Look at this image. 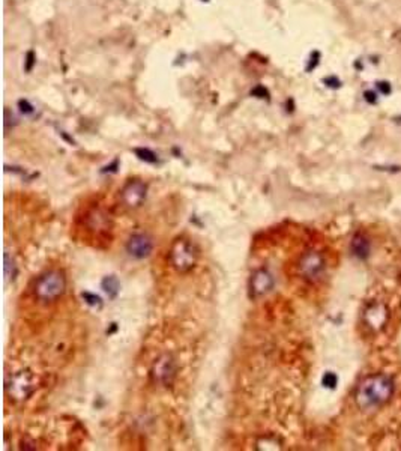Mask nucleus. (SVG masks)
Masks as SVG:
<instances>
[{"label":"nucleus","mask_w":401,"mask_h":451,"mask_svg":"<svg viewBox=\"0 0 401 451\" xmlns=\"http://www.w3.org/2000/svg\"><path fill=\"white\" fill-rule=\"evenodd\" d=\"M18 107H20V110H21L24 114H32V113L35 111V110H33L35 107H33L27 99H20V101H18Z\"/></svg>","instance_id":"obj_17"},{"label":"nucleus","mask_w":401,"mask_h":451,"mask_svg":"<svg viewBox=\"0 0 401 451\" xmlns=\"http://www.w3.org/2000/svg\"><path fill=\"white\" fill-rule=\"evenodd\" d=\"M148 194V185L139 179L129 180L120 191L122 202L128 208H139L145 200Z\"/></svg>","instance_id":"obj_7"},{"label":"nucleus","mask_w":401,"mask_h":451,"mask_svg":"<svg viewBox=\"0 0 401 451\" xmlns=\"http://www.w3.org/2000/svg\"><path fill=\"white\" fill-rule=\"evenodd\" d=\"M352 253L353 256L359 257V259H367L370 254V242L367 238H364L362 235H356L350 244Z\"/></svg>","instance_id":"obj_11"},{"label":"nucleus","mask_w":401,"mask_h":451,"mask_svg":"<svg viewBox=\"0 0 401 451\" xmlns=\"http://www.w3.org/2000/svg\"><path fill=\"white\" fill-rule=\"evenodd\" d=\"M377 89L383 93V95H389L391 93V85L388 82H379L377 83Z\"/></svg>","instance_id":"obj_22"},{"label":"nucleus","mask_w":401,"mask_h":451,"mask_svg":"<svg viewBox=\"0 0 401 451\" xmlns=\"http://www.w3.org/2000/svg\"><path fill=\"white\" fill-rule=\"evenodd\" d=\"M319 59H320V54H319L317 51H314L313 56H311V59H310V63H308V67H307V71H311V70H314V68L319 65Z\"/></svg>","instance_id":"obj_21"},{"label":"nucleus","mask_w":401,"mask_h":451,"mask_svg":"<svg viewBox=\"0 0 401 451\" xmlns=\"http://www.w3.org/2000/svg\"><path fill=\"white\" fill-rule=\"evenodd\" d=\"M321 383H323V386H326V388L333 390V388L337 386V383H338V377H337L335 373L327 371V373H324V376H323V379H321Z\"/></svg>","instance_id":"obj_14"},{"label":"nucleus","mask_w":401,"mask_h":451,"mask_svg":"<svg viewBox=\"0 0 401 451\" xmlns=\"http://www.w3.org/2000/svg\"><path fill=\"white\" fill-rule=\"evenodd\" d=\"M389 319V311L385 304L374 302L368 305V308L364 313V320L367 327H370L373 331H380Z\"/></svg>","instance_id":"obj_10"},{"label":"nucleus","mask_w":401,"mask_h":451,"mask_svg":"<svg viewBox=\"0 0 401 451\" xmlns=\"http://www.w3.org/2000/svg\"><path fill=\"white\" fill-rule=\"evenodd\" d=\"M154 250V239L148 233H134L126 242V251L136 259H146Z\"/></svg>","instance_id":"obj_8"},{"label":"nucleus","mask_w":401,"mask_h":451,"mask_svg":"<svg viewBox=\"0 0 401 451\" xmlns=\"http://www.w3.org/2000/svg\"><path fill=\"white\" fill-rule=\"evenodd\" d=\"M66 289V278L60 271H47L35 283V295L42 302H51L60 298Z\"/></svg>","instance_id":"obj_2"},{"label":"nucleus","mask_w":401,"mask_h":451,"mask_svg":"<svg viewBox=\"0 0 401 451\" xmlns=\"http://www.w3.org/2000/svg\"><path fill=\"white\" fill-rule=\"evenodd\" d=\"M134 152H136V155H137L142 161H145V163H149V164L158 163L157 154L152 152V151L148 149V148H137V149H134Z\"/></svg>","instance_id":"obj_13"},{"label":"nucleus","mask_w":401,"mask_h":451,"mask_svg":"<svg viewBox=\"0 0 401 451\" xmlns=\"http://www.w3.org/2000/svg\"><path fill=\"white\" fill-rule=\"evenodd\" d=\"M394 394V380L386 374H370L358 385L355 400L361 409L385 405Z\"/></svg>","instance_id":"obj_1"},{"label":"nucleus","mask_w":401,"mask_h":451,"mask_svg":"<svg viewBox=\"0 0 401 451\" xmlns=\"http://www.w3.org/2000/svg\"><path fill=\"white\" fill-rule=\"evenodd\" d=\"M364 98H365V101L370 102V104H376V102H377V95H376L374 90H367V92L364 93Z\"/></svg>","instance_id":"obj_23"},{"label":"nucleus","mask_w":401,"mask_h":451,"mask_svg":"<svg viewBox=\"0 0 401 451\" xmlns=\"http://www.w3.org/2000/svg\"><path fill=\"white\" fill-rule=\"evenodd\" d=\"M36 388V377L29 370H21L6 380V394L14 402H24Z\"/></svg>","instance_id":"obj_4"},{"label":"nucleus","mask_w":401,"mask_h":451,"mask_svg":"<svg viewBox=\"0 0 401 451\" xmlns=\"http://www.w3.org/2000/svg\"><path fill=\"white\" fill-rule=\"evenodd\" d=\"M151 374H152L154 382L164 385V386L171 385L174 380V376H176V362H174L173 357L168 354H164L158 360H155Z\"/></svg>","instance_id":"obj_5"},{"label":"nucleus","mask_w":401,"mask_h":451,"mask_svg":"<svg viewBox=\"0 0 401 451\" xmlns=\"http://www.w3.org/2000/svg\"><path fill=\"white\" fill-rule=\"evenodd\" d=\"M102 289H104L105 293H108V296L114 298L117 295L119 289H120V283H119L117 277L116 275H107L102 280Z\"/></svg>","instance_id":"obj_12"},{"label":"nucleus","mask_w":401,"mask_h":451,"mask_svg":"<svg viewBox=\"0 0 401 451\" xmlns=\"http://www.w3.org/2000/svg\"><path fill=\"white\" fill-rule=\"evenodd\" d=\"M14 271H15L14 261L11 259L8 253H5V277L6 278H11V275L14 277Z\"/></svg>","instance_id":"obj_15"},{"label":"nucleus","mask_w":401,"mask_h":451,"mask_svg":"<svg viewBox=\"0 0 401 451\" xmlns=\"http://www.w3.org/2000/svg\"><path fill=\"white\" fill-rule=\"evenodd\" d=\"M324 85H326L327 88H332V89H338V88H341V82H340L337 77H327V79H324Z\"/></svg>","instance_id":"obj_18"},{"label":"nucleus","mask_w":401,"mask_h":451,"mask_svg":"<svg viewBox=\"0 0 401 451\" xmlns=\"http://www.w3.org/2000/svg\"><path fill=\"white\" fill-rule=\"evenodd\" d=\"M251 95L257 96V98H269V93H267V90L263 86H257L255 89H252Z\"/></svg>","instance_id":"obj_19"},{"label":"nucleus","mask_w":401,"mask_h":451,"mask_svg":"<svg viewBox=\"0 0 401 451\" xmlns=\"http://www.w3.org/2000/svg\"><path fill=\"white\" fill-rule=\"evenodd\" d=\"M324 259L323 256L317 251H307L299 262V271L304 275V278L310 281H316L321 277L324 272Z\"/></svg>","instance_id":"obj_6"},{"label":"nucleus","mask_w":401,"mask_h":451,"mask_svg":"<svg viewBox=\"0 0 401 451\" xmlns=\"http://www.w3.org/2000/svg\"><path fill=\"white\" fill-rule=\"evenodd\" d=\"M203 2H209V0H203Z\"/></svg>","instance_id":"obj_24"},{"label":"nucleus","mask_w":401,"mask_h":451,"mask_svg":"<svg viewBox=\"0 0 401 451\" xmlns=\"http://www.w3.org/2000/svg\"><path fill=\"white\" fill-rule=\"evenodd\" d=\"M198 259V251L195 245L185 238H177L170 248V262L173 268L179 272L191 271Z\"/></svg>","instance_id":"obj_3"},{"label":"nucleus","mask_w":401,"mask_h":451,"mask_svg":"<svg viewBox=\"0 0 401 451\" xmlns=\"http://www.w3.org/2000/svg\"><path fill=\"white\" fill-rule=\"evenodd\" d=\"M274 287V277L272 274L261 268L257 270L249 280V295L251 298H258L266 295L267 292H271V289Z\"/></svg>","instance_id":"obj_9"},{"label":"nucleus","mask_w":401,"mask_h":451,"mask_svg":"<svg viewBox=\"0 0 401 451\" xmlns=\"http://www.w3.org/2000/svg\"><path fill=\"white\" fill-rule=\"evenodd\" d=\"M83 298H84V301H86L89 305H92V307H101V305H102L101 298L96 296V295H93V293H90V292H83Z\"/></svg>","instance_id":"obj_16"},{"label":"nucleus","mask_w":401,"mask_h":451,"mask_svg":"<svg viewBox=\"0 0 401 451\" xmlns=\"http://www.w3.org/2000/svg\"><path fill=\"white\" fill-rule=\"evenodd\" d=\"M33 65H35V54H33V51H29L27 56H26V67H24L26 71L30 73L32 68H33Z\"/></svg>","instance_id":"obj_20"}]
</instances>
